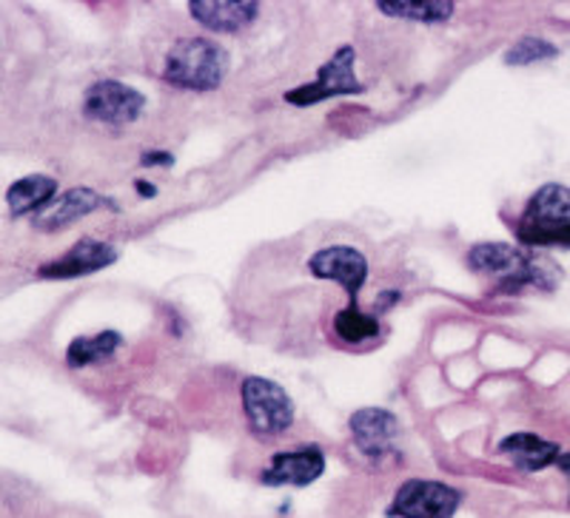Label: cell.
<instances>
[{
  "label": "cell",
  "instance_id": "obj_1",
  "mask_svg": "<svg viewBox=\"0 0 570 518\" xmlns=\"http://www.w3.org/2000/svg\"><path fill=\"white\" fill-rule=\"evenodd\" d=\"M468 268L480 277L491 279L499 291L517 293L522 288L553 291L559 286V268L533 253L519 251L508 242H480L468 251Z\"/></svg>",
  "mask_w": 570,
  "mask_h": 518
},
{
  "label": "cell",
  "instance_id": "obj_2",
  "mask_svg": "<svg viewBox=\"0 0 570 518\" xmlns=\"http://www.w3.org/2000/svg\"><path fill=\"white\" fill-rule=\"evenodd\" d=\"M519 242L531 248H570V188L559 182L537 188L517 222Z\"/></svg>",
  "mask_w": 570,
  "mask_h": 518
},
{
  "label": "cell",
  "instance_id": "obj_3",
  "mask_svg": "<svg viewBox=\"0 0 570 518\" xmlns=\"http://www.w3.org/2000/svg\"><path fill=\"white\" fill-rule=\"evenodd\" d=\"M228 69V54L220 43L208 38H188L171 46L163 78L175 89L212 91L223 83Z\"/></svg>",
  "mask_w": 570,
  "mask_h": 518
},
{
  "label": "cell",
  "instance_id": "obj_4",
  "mask_svg": "<svg viewBox=\"0 0 570 518\" xmlns=\"http://www.w3.org/2000/svg\"><path fill=\"white\" fill-rule=\"evenodd\" d=\"M243 410H246L248 428L257 436H279L292 428L294 402L277 382L263 376H248L240 388Z\"/></svg>",
  "mask_w": 570,
  "mask_h": 518
},
{
  "label": "cell",
  "instance_id": "obj_5",
  "mask_svg": "<svg viewBox=\"0 0 570 518\" xmlns=\"http://www.w3.org/2000/svg\"><path fill=\"white\" fill-rule=\"evenodd\" d=\"M462 505V492L445 481L409 479L391 499L389 518H454Z\"/></svg>",
  "mask_w": 570,
  "mask_h": 518
},
{
  "label": "cell",
  "instance_id": "obj_6",
  "mask_svg": "<svg viewBox=\"0 0 570 518\" xmlns=\"http://www.w3.org/2000/svg\"><path fill=\"white\" fill-rule=\"evenodd\" d=\"M356 52L354 46H340L334 58L325 66H320L314 83L299 86V89L285 91V100L292 106H314L323 103L328 98H348V94H360L365 89L354 74Z\"/></svg>",
  "mask_w": 570,
  "mask_h": 518
},
{
  "label": "cell",
  "instance_id": "obj_7",
  "mask_svg": "<svg viewBox=\"0 0 570 518\" xmlns=\"http://www.w3.org/2000/svg\"><path fill=\"white\" fill-rule=\"evenodd\" d=\"M351 436H354L356 450L365 456L374 467L396 465L400 450H396V436H400V421L391 410L363 408L356 410L348 421Z\"/></svg>",
  "mask_w": 570,
  "mask_h": 518
},
{
  "label": "cell",
  "instance_id": "obj_8",
  "mask_svg": "<svg viewBox=\"0 0 570 518\" xmlns=\"http://www.w3.org/2000/svg\"><path fill=\"white\" fill-rule=\"evenodd\" d=\"M146 109V98L135 86L120 80H98L91 83L83 100V114L106 126H129Z\"/></svg>",
  "mask_w": 570,
  "mask_h": 518
},
{
  "label": "cell",
  "instance_id": "obj_9",
  "mask_svg": "<svg viewBox=\"0 0 570 518\" xmlns=\"http://www.w3.org/2000/svg\"><path fill=\"white\" fill-rule=\"evenodd\" d=\"M308 271L317 279L337 282L340 288L348 291L351 305H356L360 288H363L365 279H368V259L363 257V251H356V248L328 246L308 259Z\"/></svg>",
  "mask_w": 570,
  "mask_h": 518
},
{
  "label": "cell",
  "instance_id": "obj_10",
  "mask_svg": "<svg viewBox=\"0 0 570 518\" xmlns=\"http://www.w3.org/2000/svg\"><path fill=\"white\" fill-rule=\"evenodd\" d=\"M325 474V456L317 445L285 450L272 459V465L259 474L266 487H308Z\"/></svg>",
  "mask_w": 570,
  "mask_h": 518
},
{
  "label": "cell",
  "instance_id": "obj_11",
  "mask_svg": "<svg viewBox=\"0 0 570 518\" xmlns=\"http://www.w3.org/2000/svg\"><path fill=\"white\" fill-rule=\"evenodd\" d=\"M100 208H115V202L106 200L104 195H98L95 188L78 186L71 188V191H66V195L55 197V200L35 217V228H38V231H60V228L71 226V222L95 215Z\"/></svg>",
  "mask_w": 570,
  "mask_h": 518
},
{
  "label": "cell",
  "instance_id": "obj_12",
  "mask_svg": "<svg viewBox=\"0 0 570 518\" xmlns=\"http://www.w3.org/2000/svg\"><path fill=\"white\" fill-rule=\"evenodd\" d=\"M117 259L115 246L100 240H80L78 246L69 248L63 257H58L55 262H46L38 268V273L43 279H78L86 273L104 271Z\"/></svg>",
  "mask_w": 570,
  "mask_h": 518
},
{
  "label": "cell",
  "instance_id": "obj_13",
  "mask_svg": "<svg viewBox=\"0 0 570 518\" xmlns=\"http://www.w3.org/2000/svg\"><path fill=\"white\" fill-rule=\"evenodd\" d=\"M188 12L200 27L212 29V32L234 34L257 20L259 3L254 0H191Z\"/></svg>",
  "mask_w": 570,
  "mask_h": 518
},
{
  "label": "cell",
  "instance_id": "obj_14",
  "mask_svg": "<svg viewBox=\"0 0 570 518\" xmlns=\"http://www.w3.org/2000/svg\"><path fill=\"white\" fill-rule=\"evenodd\" d=\"M499 454L508 456L513 461V467H519V470L539 474L544 467L557 465L562 450H559L557 441L542 439L537 434H511L499 441Z\"/></svg>",
  "mask_w": 570,
  "mask_h": 518
},
{
  "label": "cell",
  "instance_id": "obj_15",
  "mask_svg": "<svg viewBox=\"0 0 570 518\" xmlns=\"http://www.w3.org/2000/svg\"><path fill=\"white\" fill-rule=\"evenodd\" d=\"M58 195V182L46 175H32L23 177V180L12 182L7 191V206L14 217L32 215V211H43L49 202Z\"/></svg>",
  "mask_w": 570,
  "mask_h": 518
},
{
  "label": "cell",
  "instance_id": "obj_16",
  "mask_svg": "<svg viewBox=\"0 0 570 518\" xmlns=\"http://www.w3.org/2000/svg\"><path fill=\"white\" fill-rule=\"evenodd\" d=\"M376 9L389 18L400 20H416V23H445L454 14V3L451 0H380Z\"/></svg>",
  "mask_w": 570,
  "mask_h": 518
},
{
  "label": "cell",
  "instance_id": "obj_17",
  "mask_svg": "<svg viewBox=\"0 0 570 518\" xmlns=\"http://www.w3.org/2000/svg\"><path fill=\"white\" fill-rule=\"evenodd\" d=\"M120 345H124V337L117 331H100L98 337H78L71 339L69 350H66V362H69V368L106 362V359L115 357Z\"/></svg>",
  "mask_w": 570,
  "mask_h": 518
},
{
  "label": "cell",
  "instance_id": "obj_18",
  "mask_svg": "<svg viewBox=\"0 0 570 518\" xmlns=\"http://www.w3.org/2000/svg\"><path fill=\"white\" fill-rule=\"evenodd\" d=\"M334 331H337V337L343 342L363 345L380 333V319L371 317V313H363L356 305H348L345 311H340L334 317Z\"/></svg>",
  "mask_w": 570,
  "mask_h": 518
},
{
  "label": "cell",
  "instance_id": "obj_19",
  "mask_svg": "<svg viewBox=\"0 0 570 518\" xmlns=\"http://www.w3.org/2000/svg\"><path fill=\"white\" fill-rule=\"evenodd\" d=\"M559 54V49L553 43L542 38H522L508 49L505 63L508 66H531L542 63V60H553Z\"/></svg>",
  "mask_w": 570,
  "mask_h": 518
},
{
  "label": "cell",
  "instance_id": "obj_20",
  "mask_svg": "<svg viewBox=\"0 0 570 518\" xmlns=\"http://www.w3.org/2000/svg\"><path fill=\"white\" fill-rule=\"evenodd\" d=\"M140 162L146 169H171L175 166V155H169V151H146L140 157Z\"/></svg>",
  "mask_w": 570,
  "mask_h": 518
},
{
  "label": "cell",
  "instance_id": "obj_21",
  "mask_svg": "<svg viewBox=\"0 0 570 518\" xmlns=\"http://www.w3.org/2000/svg\"><path fill=\"white\" fill-rule=\"evenodd\" d=\"M396 299H400V293L396 291H389V293H380V299H376V311H385V308H391V305L396 302Z\"/></svg>",
  "mask_w": 570,
  "mask_h": 518
},
{
  "label": "cell",
  "instance_id": "obj_22",
  "mask_svg": "<svg viewBox=\"0 0 570 518\" xmlns=\"http://www.w3.org/2000/svg\"><path fill=\"white\" fill-rule=\"evenodd\" d=\"M135 188H137V195H140V197H157V188L151 186V182L137 180V182H135Z\"/></svg>",
  "mask_w": 570,
  "mask_h": 518
},
{
  "label": "cell",
  "instance_id": "obj_23",
  "mask_svg": "<svg viewBox=\"0 0 570 518\" xmlns=\"http://www.w3.org/2000/svg\"><path fill=\"white\" fill-rule=\"evenodd\" d=\"M557 467H559V470H562L564 476H568V481H570V454H562V456H559ZM568 505H570V499H568Z\"/></svg>",
  "mask_w": 570,
  "mask_h": 518
}]
</instances>
